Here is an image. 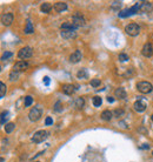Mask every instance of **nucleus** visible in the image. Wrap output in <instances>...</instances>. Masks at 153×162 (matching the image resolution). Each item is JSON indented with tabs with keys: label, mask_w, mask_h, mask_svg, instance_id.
Wrapping results in <instances>:
<instances>
[{
	"label": "nucleus",
	"mask_w": 153,
	"mask_h": 162,
	"mask_svg": "<svg viewBox=\"0 0 153 162\" xmlns=\"http://www.w3.org/2000/svg\"><path fill=\"white\" fill-rule=\"evenodd\" d=\"M140 6L141 4H134V5L132 6V7H129V8H126V10H124V11L119 12V17L120 18H126V17H131V15H133L135 13H138V12L140 11Z\"/></svg>",
	"instance_id": "nucleus-1"
},
{
	"label": "nucleus",
	"mask_w": 153,
	"mask_h": 162,
	"mask_svg": "<svg viewBox=\"0 0 153 162\" xmlns=\"http://www.w3.org/2000/svg\"><path fill=\"white\" fill-rule=\"evenodd\" d=\"M48 135H50V133L47 130H38V132H35L31 140L34 143H40V142H44L48 138Z\"/></svg>",
	"instance_id": "nucleus-2"
},
{
	"label": "nucleus",
	"mask_w": 153,
	"mask_h": 162,
	"mask_svg": "<svg viewBox=\"0 0 153 162\" xmlns=\"http://www.w3.org/2000/svg\"><path fill=\"white\" fill-rule=\"evenodd\" d=\"M41 115H42V109H41L39 106L33 107L32 109L29 110V113H28V117L32 122L38 121V120L41 117Z\"/></svg>",
	"instance_id": "nucleus-3"
},
{
	"label": "nucleus",
	"mask_w": 153,
	"mask_h": 162,
	"mask_svg": "<svg viewBox=\"0 0 153 162\" xmlns=\"http://www.w3.org/2000/svg\"><path fill=\"white\" fill-rule=\"evenodd\" d=\"M137 88H138L139 92L144 93V94L151 93L153 91L152 83H150V82H147V81H140V82H138V83H137Z\"/></svg>",
	"instance_id": "nucleus-4"
},
{
	"label": "nucleus",
	"mask_w": 153,
	"mask_h": 162,
	"mask_svg": "<svg viewBox=\"0 0 153 162\" xmlns=\"http://www.w3.org/2000/svg\"><path fill=\"white\" fill-rule=\"evenodd\" d=\"M125 32L129 36H137V35L140 33V27L137 23H129V25H127L125 27Z\"/></svg>",
	"instance_id": "nucleus-5"
},
{
	"label": "nucleus",
	"mask_w": 153,
	"mask_h": 162,
	"mask_svg": "<svg viewBox=\"0 0 153 162\" xmlns=\"http://www.w3.org/2000/svg\"><path fill=\"white\" fill-rule=\"evenodd\" d=\"M32 54H33V49L31 48V47H24L21 48L19 53H18V58L19 59H28L32 57Z\"/></svg>",
	"instance_id": "nucleus-6"
},
{
	"label": "nucleus",
	"mask_w": 153,
	"mask_h": 162,
	"mask_svg": "<svg viewBox=\"0 0 153 162\" xmlns=\"http://www.w3.org/2000/svg\"><path fill=\"white\" fill-rule=\"evenodd\" d=\"M72 23H74L76 27H81V26L85 25V19H84V17H82L80 13L76 12V14L73 15V18H72Z\"/></svg>",
	"instance_id": "nucleus-7"
},
{
	"label": "nucleus",
	"mask_w": 153,
	"mask_h": 162,
	"mask_svg": "<svg viewBox=\"0 0 153 162\" xmlns=\"http://www.w3.org/2000/svg\"><path fill=\"white\" fill-rule=\"evenodd\" d=\"M141 54L145 57V58H150L153 54V47L150 42H146L144 46H142V49H141Z\"/></svg>",
	"instance_id": "nucleus-8"
},
{
	"label": "nucleus",
	"mask_w": 153,
	"mask_h": 162,
	"mask_svg": "<svg viewBox=\"0 0 153 162\" xmlns=\"http://www.w3.org/2000/svg\"><path fill=\"white\" fill-rule=\"evenodd\" d=\"M28 68V64L26 62V61H24V60H20V61H18L15 62V65L13 66V70L14 72H18V73H20L21 70H25Z\"/></svg>",
	"instance_id": "nucleus-9"
},
{
	"label": "nucleus",
	"mask_w": 153,
	"mask_h": 162,
	"mask_svg": "<svg viewBox=\"0 0 153 162\" xmlns=\"http://www.w3.org/2000/svg\"><path fill=\"white\" fill-rule=\"evenodd\" d=\"M13 20H14V17L12 13H5L1 15V23L4 26H10L13 23Z\"/></svg>",
	"instance_id": "nucleus-10"
},
{
	"label": "nucleus",
	"mask_w": 153,
	"mask_h": 162,
	"mask_svg": "<svg viewBox=\"0 0 153 162\" xmlns=\"http://www.w3.org/2000/svg\"><path fill=\"white\" fill-rule=\"evenodd\" d=\"M60 34L64 39H73L76 36V32L74 29H61Z\"/></svg>",
	"instance_id": "nucleus-11"
},
{
	"label": "nucleus",
	"mask_w": 153,
	"mask_h": 162,
	"mask_svg": "<svg viewBox=\"0 0 153 162\" xmlns=\"http://www.w3.org/2000/svg\"><path fill=\"white\" fill-rule=\"evenodd\" d=\"M81 58H82L81 52H80L79 49H76V51L70 55V61L72 64H76V62H79V61L81 60Z\"/></svg>",
	"instance_id": "nucleus-12"
},
{
	"label": "nucleus",
	"mask_w": 153,
	"mask_h": 162,
	"mask_svg": "<svg viewBox=\"0 0 153 162\" xmlns=\"http://www.w3.org/2000/svg\"><path fill=\"white\" fill-rule=\"evenodd\" d=\"M61 89H63V92H64L66 95H72V94L74 93V91H76L74 86L71 85V83H65V85H63Z\"/></svg>",
	"instance_id": "nucleus-13"
},
{
	"label": "nucleus",
	"mask_w": 153,
	"mask_h": 162,
	"mask_svg": "<svg viewBox=\"0 0 153 162\" xmlns=\"http://www.w3.org/2000/svg\"><path fill=\"white\" fill-rule=\"evenodd\" d=\"M54 10L57 12H59V13H61V12L67 10V4H66V2H63V1H58V2L54 4Z\"/></svg>",
	"instance_id": "nucleus-14"
},
{
	"label": "nucleus",
	"mask_w": 153,
	"mask_h": 162,
	"mask_svg": "<svg viewBox=\"0 0 153 162\" xmlns=\"http://www.w3.org/2000/svg\"><path fill=\"white\" fill-rule=\"evenodd\" d=\"M133 107H134V109L137 110V112H139V113H141V112H144V110L146 109V104H144L141 100L135 101L134 104H133Z\"/></svg>",
	"instance_id": "nucleus-15"
},
{
	"label": "nucleus",
	"mask_w": 153,
	"mask_h": 162,
	"mask_svg": "<svg viewBox=\"0 0 153 162\" xmlns=\"http://www.w3.org/2000/svg\"><path fill=\"white\" fill-rule=\"evenodd\" d=\"M112 116H113V112H111V110L108 109L104 110V112L101 113V119L105 120V121H111Z\"/></svg>",
	"instance_id": "nucleus-16"
},
{
	"label": "nucleus",
	"mask_w": 153,
	"mask_h": 162,
	"mask_svg": "<svg viewBox=\"0 0 153 162\" xmlns=\"http://www.w3.org/2000/svg\"><path fill=\"white\" fill-rule=\"evenodd\" d=\"M114 94H116V96H117L118 99H125L126 98V91H125L124 88H121V87L117 88V89H116V92H114Z\"/></svg>",
	"instance_id": "nucleus-17"
},
{
	"label": "nucleus",
	"mask_w": 153,
	"mask_h": 162,
	"mask_svg": "<svg viewBox=\"0 0 153 162\" xmlns=\"http://www.w3.org/2000/svg\"><path fill=\"white\" fill-rule=\"evenodd\" d=\"M40 10L41 12H44V13H50L51 10H52V5H51L50 2H44V4H41Z\"/></svg>",
	"instance_id": "nucleus-18"
},
{
	"label": "nucleus",
	"mask_w": 153,
	"mask_h": 162,
	"mask_svg": "<svg viewBox=\"0 0 153 162\" xmlns=\"http://www.w3.org/2000/svg\"><path fill=\"white\" fill-rule=\"evenodd\" d=\"M76 28L78 27L73 23H64L60 26V29H74V31H76Z\"/></svg>",
	"instance_id": "nucleus-19"
},
{
	"label": "nucleus",
	"mask_w": 153,
	"mask_h": 162,
	"mask_svg": "<svg viewBox=\"0 0 153 162\" xmlns=\"http://www.w3.org/2000/svg\"><path fill=\"white\" fill-rule=\"evenodd\" d=\"M33 32H34V27H33V25L31 23V20H27L26 27H25V33H26V34H31V33H33Z\"/></svg>",
	"instance_id": "nucleus-20"
},
{
	"label": "nucleus",
	"mask_w": 153,
	"mask_h": 162,
	"mask_svg": "<svg viewBox=\"0 0 153 162\" xmlns=\"http://www.w3.org/2000/svg\"><path fill=\"white\" fill-rule=\"evenodd\" d=\"M151 8H152V5H151V2H148V1H144V2H141V6H140V11L141 12L150 11Z\"/></svg>",
	"instance_id": "nucleus-21"
},
{
	"label": "nucleus",
	"mask_w": 153,
	"mask_h": 162,
	"mask_svg": "<svg viewBox=\"0 0 153 162\" xmlns=\"http://www.w3.org/2000/svg\"><path fill=\"white\" fill-rule=\"evenodd\" d=\"M84 104H85V100H84L81 96L76 98V101H74V104H76V108H82V107H84Z\"/></svg>",
	"instance_id": "nucleus-22"
},
{
	"label": "nucleus",
	"mask_w": 153,
	"mask_h": 162,
	"mask_svg": "<svg viewBox=\"0 0 153 162\" xmlns=\"http://www.w3.org/2000/svg\"><path fill=\"white\" fill-rule=\"evenodd\" d=\"M76 76H78V79H87V78H88L87 70H79V72L76 73Z\"/></svg>",
	"instance_id": "nucleus-23"
},
{
	"label": "nucleus",
	"mask_w": 153,
	"mask_h": 162,
	"mask_svg": "<svg viewBox=\"0 0 153 162\" xmlns=\"http://www.w3.org/2000/svg\"><path fill=\"white\" fill-rule=\"evenodd\" d=\"M15 128V123H13V122H10V123H7L5 126V132L7 134H10L13 132V129Z\"/></svg>",
	"instance_id": "nucleus-24"
},
{
	"label": "nucleus",
	"mask_w": 153,
	"mask_h": 162,
	"mask_svg": "<svg viewBox=\"0 0 153 162\" xmlns=\"http://www.w3.org/2000/svg\"><path fill=\"white\" fill-rule=\"evenodd\" d=\"M7 92V87L4 82H0V98H4Z\"/></svg>",
	"instance_id": "nucleus-25"
},
{
	"label": "nucleus",
	"mask_w": 153,
	"mask_h": 162,
	"mask_svg": "<svg viewBox=\"0 0 153 162\" xmlns=\"http://www.w3.org/2000/svg\"><path fill=\"white\" fill-rule=\"evenodd\" d=\"M92 102H93L94 107H100L101 104H103V100H101L100 96H94V98L92 99Z\"/></svg>",
	"instance_id": "nucleus-26"
},
{
	"label": "nucleus",
	"mask_w": 153,
	"mask_h": 162,
	"mask_svg": "<svg viewBox=\"0 0 153 162\" xmlns=\"http://www.w3.org/2000/svg\"><path fill=\"white\" fill-rule=\"evenodd\" d=\"M32 104H33V99H32V96H29V95L25 96V101H24L25 107H29V106H31Z\"/></svg>",
	"instance_id": "nucleus-27"
},
{
	"label": "nucleus",
	"mask_w": 153,
	"mask_h": 162,
	"mask_svg": "<svg viewBox=\"0 0 153 162\" xmlns=\"http://www.w3.org/2000/svg\"><path fill=\"white\" fill-rule=\"evenodd\" d=\"M8 114H10V113H8L7 110L1 113V125H5L6 123V120H7V117H8Z\"/></svg>",
	"instance_id": "nucleus-28"
},
{
	"label": "nucleus",
	"mask_w": 153,
	"mask_h": 162,
	"mask_svg": "<svg viewBox=\"0 0 153 162\" xmlns=\"http://www.w3.org/2000/svg\"><path fill=\"white\" fill-rule=\"evenodd\" d=\"M113 115L116 116V117H121V116L124 115V109H121V108H119V109H116L114 112H113Z\"/></svg>",
	"instance_id": "nucleus-29"
},
{
	"label": "nucleus",
	"mask_w": 153,
	"mask_h": 162,
	"mask_svg": "<svg viewBox=\"0 0 153 162\" xmlns=\"http://www.w3.org/2000/svg\"><path fill=\"white\" fill-rule=\"evenodd\" d=\"M18 78H19V73H18V72H14V70H12L11 74H10V80L15 81V80H18Z\"/></svg>",
	"instance_id": "nucleus-30"
},
{
	"label": "nucleus",
	"mask_w": 153,
	"mask_h": 162,
	"mask_svg": "<svg viewBox=\"0 0 153 162\" xmlns=\"http://www.w3.org/2000/svg\"><path fill=\"white\" fill-rule=\"evenodd\" d=\"M129 57L127 55V54H124V53L119 54V61L125 62V61H129Z\"/></svg>",
	"instance_id": "nucleus-31"
},
{
	"label": "nucleus",
	"mask_w": 153,
	"mask_h": 162,
	"mask_svg": "<svg viewBox=\"0 0 153 162\" xmlns=\"http://www.w3.org/2000/svg\"><path fill=\"white\" fill-rule=\"evenodd\" d=\"M12 55H13V53L5 52L4 54H2V57H1V60H2V61H6V60H8L10 58H12Z\"/></svg>",
	"instance_id": "nucleus-32"
},
{
	"label": "nucleus",
	"mask_w": 153,
	"mask_h": 162,
	"mask_svg": "<svg viewBox=\"0 0 153 162\" xmlns=\"http://www.w3.org/2000/svg\"><path fill=\"white\" fill-rule=\"evenodd\" d=\"M100 83H101L100 79H93V80H91V86L92 87H98L100 86Z\"/></svg>",
	"instance_id": "nucleus-33"
},
{
	"label": "nucleus",
	"mask_w": 153,
	"mask_h": 162,
	"mask_svg": "<svg viewBox=\"0 0 153 162\" xmlns=\"http://www.w3.org/2000/svg\"><path fill=\"white\" fill-rule=\"evenodd\" d=\"M54 110L55 112H61L63 110V107H61V102L60 101H57L55 104H54Z\"/></svg>",
	"instance_id": "nucleus-34"
},
{
	"label": "nucleus",
	"mask_w": 153,
	"mask_h": 162,
	"mask_svg": "<svg viewBox=\"0 0 153 162\" xmlns=\"http://www.w3.org/2000/svg\"><path fill=\"white\" fill-rule=\"evenodd\" d=\"M45 125L46 126H50V125H53V119L51 116H47L46 119H45Z\"/></svg>",
	"instance_id": "nucleus-35"
},
{
	"label": "nucleus",
	"mask_w": 153,
	"mask_h": 162,
	"mask_svg": "<svg viewBox=\"0 0 153 162\" xmlns=\"http://www.w3.org/2000/svg\"><path fill=\"white\" fill-rule=\"evenodd\" d=\"M44 81H45V85H46V86L50 85V78H48V76H45V78H44Z\"/></svg>",
	"instance_id": "nucleus-36"
},
{
	"label": "nucleus",
	"mask_w": 153,
	"mask_h": 162,
	"mask_svg": "<svg viewBox=\"0 0 153 162\" xmlns=\"http://www.w3.org/2000/svg\"><path fill=\"white\" fill-rule=\"evenodd\" d=\"M107 101H108V102H113V101H114V99L112 98V96H107Z\"/></svg>",
	"instance_id": "nucleus-37"
},
{
	"label": "nucleus",
	"mask_w": 153,
	"mask_h": 162,
	"mask_svg": "<svg viewBox=\"0 0 153 162\" xmlns=\"http://www.w3.org/2000/svg\"><path fill=\"white\" fill-rule=\"evenodd\" d=\"M151 119H152V121H153V114H152V115H151Z\"/></svg>",
	"instance_id": "nucleus-38"
},
{
	"label": "nucleus",
	"mask_w": 153,
	"mask_h": 162,
	"mask_svg": "<svg viewBox=\"0 0 153 162\" xmlns=\"http://www.w3.org/2000/svg\"><path fill=\"white\" fill-rule=\"evenodd\" d=\"M34 162H40V161H34Z\"/></svg>",
	"instance_id": "nucleus-39"
},
{
	"label": "nucleus",
	"mask_w": 153,
	"mask_h": 162,
	"mask_svg": "<svg viewBox=\"0 0 153 162\" xmlns=\"http://www.w3.org/2000/svg\"><path fill=\"white\" fill-rule=\"evenodd\" d=\"M152 155H153V151H152Z\"/></svg>",
	"instance_id": "nucleus-40"
}]
</instances>
